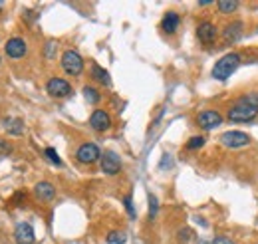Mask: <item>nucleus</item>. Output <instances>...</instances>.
I'll use <instances>...</instances> for the list:
<instances>
[{
    "instance_id": "obj_7",
    "label": "nucleus",
    "mask_w": 258,
    "mask_h": 244,
    "mask_svg": "<svg viewBox=\"0 0 258 244\" xmlns=\"http://www.w3.org/2000/svg\"><path fill=\"white\" fill-rule=\"evenodd\" d=\"M76 159L80 163H84V165H92V163H96L97 159H101V151H99V147L96 143H84V145L78 147Z\"/></svg>"
},
{
    "instance_id": "obj_6",
    "label": "nucleus",
    "mask_w": 258,
    "mask_h": 244,
    "mask_svg": "<svg viewBox=\"0 0 258 244\" xmlns=\"http://www.w3.org/2000/svg\"><path fill=\"white\" fill-rule=\"evenodd\" d=\"M223 123V115L217 111V109H205L197 115V125L205 131H211L215 127H219Z\"/></svg>"
},
{
    "instance_id": "obj_5",
    "label": "nucleus",
    "mask_w": 258,
    "mask_h": 244,
    "mask_svg": "<svg viewBox=\"0 0 258 244\" xmlns=\"http://www.w3.org/2000/svg\"><path fill=\"white\" fill-rule=\"evenodd\" d=\"M46 92L50 93L52 97H56V99H62V97L72 95L74 90H72L70 82L64 80V78H50L48 84H46Z\"/></svg>"
},
{
    "instance_id": "obj_18",
    "label": "nucleus",
    "mask_w": 258,
    "mask_h": 244,
    "mask_svg": "<svg viewBox=\"0 0 258 244\" xmlns=\"http://www.w3.org/2000/svg\"><path fill=\"white\" fill-rule=\"evenodd\" d=\"M82 93H84V99H86L88 103H92V105H96L97 101L101 99V93L97 92L96 88H92V86H86V88L82 90Z\"/></svg>"
},
{
    "instance_id": "obj_23",
    "label": "nucleus",
    "mask_w": 258,
    "mask_h": 244,
    "mask_svg": "<svg viewBox=\"0 0 258 244\" xmlns=\"http://www.w3.org/2000/svg\"><path fill=\"white\" fill-rule=\"evenodd\" d=\"M147 199H149V218H155V214H157V209H159V205H157V199H155V195H149Z\"/></svg>"
},
{
    "instance_id": "obj_19",
    "label": "nucleus",
    "mask_w": 258,
    "mask_h": 244,
    "mask_svg": "<svg viewBox=\"0 0 258 244\" xmlns=\"http://www.w3.org/2000/svg\"><path fill=\"white\" fill-rule=\"evenodd\" d=\"M217 8L221 10V14H232L238 8V2L236 0H221V2H217Z\"/></svg>"
},
{
    "instance_id": "obj_10",
    "label": "nucleus",
    "mask_w": 258,
    "mask_h": 244,
    "mask_svg": "<svg viewBox=\"0 0 258 244\" xmlns=\"http://www.w3.org/2000/svg\"><path fill=\"white\" fill-rule=\"evenodd\" d=\"M14 240L16 244H34L36 234L30 222H18L14 228Z\"/></svg>"
},
{
    "instance_id": "obj_9",
    "label": "nucleus",
    "mask_w": 258,
    "mask_h": 244,
    "mask_svg": "<svg viewBox=\"0 0 258 244\" xmlns=\"http://www.w3.org/2000/svg\"><path fill=\"white\" fill-rule=\"evenodd\" d=\"M217 36H219V28L213 22H209V20H205V22H201L197 26V38L201 40V44L211 46V44H215Z\"/></svg>"
},
{
    "instance_id": "obj_2",
    "label": "nucleus",
    "mask_w": 258,
    "mask_h": 244,
    "mask_svg": "<svg viewBox=\"0 0 258 244\" xmlns=\"http://www.w3.org/2000/svg\"><path fill=\"white\" fill-rule=\"evenodd\" d=\"M240 66V56L236 52H230V54H225L221 60L213 66V78L219 80V82H226L234 72L236 68Z\"/></svg>"
},
{
    "instance_id": "obj_30",
    "label": "nucleus",
    "mask_w": 258,
    "mask_h": 244,
    "mask_svg": "<svg viewBox=\"0 0 258 244\" xmlns=\"http://www.w3.org/2000/svg\"><path fill=\"white\" fill-rule=\"evenodd\" d=\"M2 8H4V4H2V2H0V10H2Z\"/></svg>"
},
{
    "instance_id": "obj_27",
    "label": "nucleus",
    "mask_w": 258,
    "mask_h": 244,
    "mask_svg": "<svg viewBox=\"0 0 258 244\" xmlns=\"http://www.w3.org/2000/svg\"><path fill=\"white\" fill-rule=\"evenodd\" d=\"M213 244H234L228 236H217L215 240H213Z\"/></svg>"
},
{
    "instance_id": "obj_24",
    "label": "nucleus",
    "mask_w": 258,
    "mask_h": 244,
    "mask_svg": "<svg viewBox=\"0 0 258 244\" xmlns=\"http://www.w3.org/2000/svg\"><path fill=\"white\" fill-rule=\"evenodd\" d=\"M56 46H58V44H56L54 40H50V42L46 44V52H44V54H46V58H48V60H52V58H54V54H56Z\"/></svg>"
},
{
    "instance_id": "obj_17",
    "label": "nucleus",
    "mask_w": 258,
    "mask_h": 244,
    "mask_svg": "<svg viewBox=\"0 0 258 244\" xmlns=\"http://www.w3.org/2000/svg\"><path fill=\"white\" fill-rule=\"evenodd\" d=\"M4 125H6V131L10 135H22V131H24V121L22 119H6Z\"/></svg>"
},
{
    "instance_id": "obj_22",
    "label": "nucleus",
    "mask_w": 258,
    "mask_h": 244,
    "mask_svg": "<svg viewBox=\"0 0 258 244\" xmlns=\"http://www.w3.org/2000/svg\"><path fill=\"white\" fill-rule=\"evenodd\" d=\"M44 155L48 157V161H52L54 165L62 167V159L58 157V153H56V149H52V147H46V151H44Z\"/></svg>"
},
{
    "instance_id": "obj_1",
    "label": "nucleus",
    "mask_w": 258,
    "mask_h": 244,
    "mask_svg": "<svg viewBox=\"0 0 258 244\" xmlns=\"http://www.w3.org/2000/svg\"><path fill=\"white\" fill-rule=\"evenodd\" d=\"M258 115V92H250L240 95L230 107H228V121L232 123H248L256 119Z\"/></svg>"
},
{
    "instance_id": "obj_29",
    "label": "nucleus",
    "mask_w": 258,
    "mask_h": 244,
    "mask_svg": "<svg viewBox=\"0 0 258 244\" xmlns=\"http://www.w3.org/2000/svg\"><path fill=\"white\" fill-rule=\"evenodd\" d=\"M209 4H213V0H203V2H199V6H209Z\"/></svg>"
},
{
    "instance_id": "obj_28",
    "label": "nucleus",
    "mask_w": 258,
    "mask_h": 244,
    "mask_svg": "<svg viewBox=\"0 0 258 244\" xmlns=\"http://www.w3.org/2000/svg\"><path fill=\"white\" fill-rule=\"evenodd\" d=\"M189 238H191V232L189 230H179V240L181 242H187Z\"/></svg>"
},
{
    "instance_id": "obj_16",
    "label": "nucleus",
    "mask_w": 258,
    "mask_h": 244,
    "mask_svg": "<svg viewBox=\"0 0 258 244\" xmlns=\"http://www.w3.org/2000/svg\"><path fill=\"white\" fill-rule=\"evenodd\" d=\"M92 78L101 86H109L111 84V78H109L107 70H103L99 64H92Z\"/></svg>"
},
{
    "instance_id": "obj_12",
    "label": "nucleus",
    "mask_w": 258,
    "mask_h": 244,
    "mask_svg": "<svg viewBox=\"0 0 258 244\" xmlns=\"http://www.w3.org/2000/svg\"><path fill=\"white\" fill-rule=\"evenodd\" d=\"M242 34H244V22L232 20V22L226 24L225 30H223V40L226 44H234V42H238L242 38Z\"/></svg>"
},
{
    "instance_id": "obj_21",
    "label": "nucleus",
    "mask_w": 258,
    "mask_h": 244,
    "mask_svg": "<svg viewBox=\"0 0 258 244\" xmlns=\"http://www.w3.org/2000/svg\"><path fill=\"white\" fill-rule=\"evenodd\" d=\"M205 141H207V139H205L203 135H195V137H191V139L187 141L185 147H187L189 151H197V149H201V147L205 145Z\"/></svg>"
},
{
    "instance_id": "obj_26",
    "label": "nucleus",
    "mask_w": 258,
    "mask_h": 244,
    "mask_svg": "<svg viewBox=\"0 0 258 244\" xmlns=\"http://www.w3.org/2000/svg\"><path fill=\"white\" fill-rule=\"evenodd\" d=\"M12 151V145L10 143H6L4 139H0V155H6V153Z\"/></svg>"
},
{
    "instance_id": "obj_25",
    "label": "nucleus",
    "mask_w": 258,
    "mask_h": 244,
    "mask_svg": "<svg viewBox=\"0 0 258 244\" xmlns=\"http://www.w3.org/2000/svg\"><path fill=\"white\" fill-rule=\"evenodd\" d=\"M123 205H125V211L131 218H135V209H133V199H131V195H127L125 199H123Z\"/></svg>"
},
{
    "instance_id": "obj_11",
    "label": "nucleus",
    "mask_w": 258,
    "mask_h": 244,
    "mask_svg": "<svg viewBox=\"0 0 258 244\" xmlns=\"http://www.w3.org/2000/svg\"><path fill=\"white\" fill-rule=\"evenodd\" d=\"M90 125H92L94 131L103 133V131H107L111 127V117H109V113L105 109H94V113L90 115Z\"/></svg>"
},
{
    "instance_id": "obj_13",
    "label": "nucleus",
    "mask_w": 258,
    "mask_h": 244,
    "mask_svg": "<svg viewBox=\"0 0 258 244\" xmlns=\"http://www.w3.org/2000/svg\"><path fill=\"white\" fill-rule=\"evenodd\" d=\"M26 42L22 40V38H10L8 42H6V54L10 56V58H22V56H26Z\"/></svg>"
},
{
    "instance_id": "obj_8",
    "label": "nucleus",
    "mask_w": 258,
    "mask_h": 244,
    "mask_svg": "<svg viewBox=\"0 0 258 244\" xmlns=\"http://www.w3.org/2000/svg\"><path fill=\"white\" fill-rule=\"evenodd\" d=\"M101 171L105 175H109V177H113V175H117L121 171V159L117 157V153L105 151L101 155Z\"/></svg>"
},
{
    "instance_id": "obj_15",
    "label": "nucleus",
    "mask_w": 258,
    "mask_h": 244,
    "mask_svg": "<svg viewBox=\"0 0 258 244\" xmlns=\"http://www.w3.org/2000/svg\"><path fill=\"white\" fill-rule=\"evenodd\" d=\"M34 193H36V197H38L40 201H52V199L56 197V189H54V185L48 183V181H40V183H36Z\"/></svg>"
},
{
    "instance_id": "obj_20",
    "label": "nucleus",
    "mask_w": 258,
    "mask_h": 244,
    "mask_svg": "<svg viewBox=\"0 0 258 244\" xmlns=\"http://www.w3.org/2000/svg\"><path fill=\"white\" fill-rule=\"evenodd\" d=\"M107 242H109V244H125V242H127V236H125V232L111 230V232L107 234Z\"/></svg>"
},
{
    "instance_id": "obj_4",
    "label": "nucleus",
    "mask_w": 258,
    "mask_h": 244,
    "mask_svg": "<svg viewBox=\"0 0 258 244\" xmlns=\"http://www.w3.org/2000/svg\"><path fill=\"white\" fill-rule=\"evenodd\" d=\"M221 143L226 149H240L250 145V135L244 131H226L221 135Z\"/></svg>"
},
{
    "instance_id": "obj_14",
    "label": "nucleus",
    "mask_w": 258,
    "mask_h": 244,
    "mask_svg": "<svg viewBox=\"0 0 258 244\" xmlns=\"http://www.w3.org/2000/svg\"><path fill=\"white\" fill-rule=\"evenodd\" d=\"M179 24H181V16H179L177 12H173V10H169V12H165V16H163L161 30L165 32V34H175L177 28H179Z\"/></svg>"
},
{
    "instance_id": "obj_3",
    "label": "nucleus",
    "mask_w": 258,
    "mask_h": 244,
    "mask_svg": "<svg viewBox=\"0 0 258 244\" xmlns=\"http://www.w3.org/2000/svg\"><path fill=\"white\" fill-rule=\"evenodd\" d=\"M62 70H64L68 76H80L84 72V58L76 52V50H66L62 54Z\"/></svg>"
}]
</instances>
